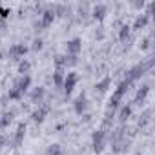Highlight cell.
<instances>
[{
  "instance_id": "cell-1",
  "label": "cell",
  "mask_w": 155,
  "mask_h": 155,
  "mask_svg": "<svg viewBox=\"0 0 155 155\" xmlns=\"http://www.w3.org/2000/svg\"><path fill=\"white\" fill-rule=\"evenodd\" d=\"M130 84H131L130 81H124V82L119 86V90L111 95V99H110V108H111V110H115V108L119 106V102H120V99H122V95L126 93V90H128V86H130Z\"/></svg>"
},
{
  "instance_id": "cell-2",
  "label": "cell",
  "mask_w": 155,
  "mask_h": 155,
  "mask_svg": "<svg viewBox=\"0 0 155 155\" xmlns=\"http://www.w3.org/2000/svg\"><path fill=\"white\" fill-rule=\"evenodd\" d=\"M77 81H79V75H77V73H68L66 82H64V90H66V93H71V90L75 88Z\"/></svg>"
},
{
  "instance_id": "cell-3",
  "label": "cell",
  "mask_w": 155,
  "mask_h": 155,
  "mask_svg": "<svg viewBox=\"0 0 155 155\" xmlns=\"http://www.w3.org/2000/svg\"><path fill=\"white\" fill-rule=\"evenodd\" d=\"M102 148H104V131H97L93 135V150L101 151Z\"/></svg>"
},
{
  "instance_id": "cell-4",
  "label": "cell",
  "mask_w": 155,
  "mask_h": 155,
  "mask_svg": "<svg viewBox=\"0 0 155 155\" xmlns=\"http://www.w3.org/2000/svg\"><path fill=\"white\" fill-rule=\"evenodd\" d=\"M79 51H81V40L79 38H73L71 42H68V53L77 55Z\"/></svg>"
},
{
  "instance_id": "cell-5",
  "label": "cell",
  "mask_w": 155,
  "mask_h": 155,
  "mask_svg": "<svg viewBox=\"0 0 155 155\" xmlns=\"http://www.w3.org/2000/svg\"><path fill=\"white\" fill-rule=\"evenodd\" d=\"M84 110H86V97L81 95L79 99H77V102H75V111L77 113H82Z\"/></svg>"
},
{
  "instance_id": "cell-6",
  "label": "cell",
  "mask_w": 155,
  "mask_h": 155,
  "mask_svg": "<svg viewBox=\"0 0 155 155\" xmlns=\"http://www.w3.org/2000/svg\"><path fill=\"white\" fill-rule=\"evenodd\" d=\"M29 82H31V79H29V77H28V75H26V77H24V79H22V81H20V82H18V84L15 86V88H17V90L20 91V93H24V91L28 90V86H29Z\"/></svg>"
},
{
  "instance_id": "cell-7",
  "label": "cell",
  "mask_w": 155,
  "mask_h": 155,
  "mask_svg": "<svg viewBox=\"0 0 155 155\" xmlns=\"http://www.w3.org/2000/svg\"><path fill=\"white\" fill-rule=\"evenodd\" d=\"M24 53H26V48H24V46H13V48L9 49V55H11L13 58L20 57V55H24Z\"/></svg>"
},
{
  "instance_id": "cell-8",
  "label": "cell",
  "mask_w": 155,
  "mask_h": 155,
  "mask_svg": "<svg viewBox=\"0 0 155 155\" xmlns=\"http://www.w3.org/2000/svg\"><path fill=\"white\" fill-rule=\"evenodd\" d=\"M150 93V86H142L140 90H139V93H137V102H144V99H146V95Z\"/></svg>"
},
{
  "instance_id": "cell-9",
  "label": "cell",
  "mask_w": 155,
  "mask_h": 155,
  "mask_svg": "<svg viewBox=\"0 0 155 155\" xmlns=\"http://www.w3.org/2000/svg\"><path fill=\"white\" fill-rule=\"evenodd\" d=\"M46 113H48V108H40V110H37V111L33 113V120H35V122H42Z\"/></svg>"
},
{
  "instance_id": "cell-10",
  "label": "cell",
  "mask_w": 155,
  "mask_h": 155,
  "mask_svg": "<svg viewBox=\"0 0 155 155\" xmlns=\"http://www.w3.org/2000/svg\"><path fill=\"white\" fill-rule=\"evenodd\" d=\"M53 11H46L44 15H42V22H40V26H49L51 22H53Z\"/></svg>"
},
{
  "instance_id": "cell-11",
  "label": "cell",
  "mask_w": 155,
  "mask_h": 155,
  "mask_svg": "<svg viewBox=\"0 0 155 155\" xmlns=\"http://www.w3.org/2000/svg\"><path fill=\"white\" fill-rule=\"evenodd\" d=\"M148 20H150V15H142V17H139V18L135 20V29L144 28V26L148 24Z\"/></svg>"
},
{
  "instance_id": "cell-12",
  "label": "cell",
  "mask_w": 155,
  "mask_h": 155,
  "mask_svg": "<svg viewBox=\"0 0 155 155\" xmlns=\"http://www.w3.org/2000/svg\"><path fill=\"white\" fill-rule=\"evenodd\" d=\"M130 115H131V106H122V108H120V120H122V122L128 120Z\"/></svg>"
},
{
  "instance_id": "cell-13",
  "label": "cell",
  "mask_w": 155,
  "mask_h": 155,
  "mask_svg": "<svg viewBox=\"0 0 155 155\" xmlns=\"http://www.w3.org/2000/svg\"><path fill=\"white\" fill-rule=\"evenodd\" d=\"M24 133H26V124H20V126H18V130H17V137H15V142H17V144H20V142H22Z\"/></svg>"
},
{
  "instance_id": "cell-14",
  "label": "cell",
  "mask_w": 155,
  "mask_h": 155,
  "mask_svg": "<svg viewBox=\"0 0 155 155\" xmlns=\"http://www.w3.org/2000/svg\"><path fill=\"white\" fill-rule=\"evenodd\" d=\"M104 13H106V6H102V4H101V6H97V8L93 9V15H95L97 18H102V17H104Z\"/></svg>"
},
{
  "instance_id": "cell-15",
  "label": "cell",
  "mask_w": 155,
  "mask_h": 155,
  "mask_svg": "<svg viewBox=\"0 0 155 155\" xmlns=\"http://www.w3.org/2000/svg\"><path fill=\"white\" fill-rule=\"evenodd\" d=\"M46 155H60V146L58 144H51L46 151Z\"/></svg>"
},
{
  "instance_id": "cell-16",
  "label": "cell",
  "mask_w": 155,
  "mask_h": 155,
  "mask_svg": "<svg viewBox=\"0 0 155 155\" xmlns=\"http://www.w3.org/2000/svg\"><path fill=\"white\" fill-rule=\"evenodd\" d=\"M108 86H110V79H104V81H101V82L97 84V90H99V91H106Z\"/></svg>"
},
{
  "instance_id": "cell-17",
  "label": "cell",
  "mask_w": 155,
  "mask_h": 155,
  "mask_svg": "<svg viewBox=\"0 0 155 155\" xmlns=\"http://www.w3.org/2000/svg\"><path fill=\"white\" fill-rule=\"evenodd\" d=\"M31 97H33V101H40V99L44 97V90H42V88H38V90H35Z\"/></svg>"
},
{
  "instance_id": "cell-18",
  "label": "cell",
  "mask_w": 155,
  "mask_h": 155,
  "mask_svg": "<svg viewBox=\"0 0 155 155\" xmlns=\"http://www.w3.org/2000/svg\"><path fill=\"white\" fill-rule=\"evenodd\" d=\"M128 33H130V28L124 26V28L120 29V40H126V38H128Z\"/></svg>"
},
{
  "instance_id": "cell-19",
  "label": "cell",
  "mask_w": 155,
  "mask_h": 155,
  "mask_svg": "<svg viewBox=\"0 0 155 155\" xmlns=\"http://www.w3.org/2000/svg\"><path fill=\"white\" fill-rule=\"evenodd\" d=\"M20 73H28L29 71V62H20Z\"/></svg>"
},
{
  "instance_id": "cell-20",
  "label": "cell",
  "mask_w": 155,
  "mask_h": 155,
  "mask_svg": "<svg viewBox=\"0 0 155 155\" xmlns=\"http://www.w3.org/2000/svg\"><path fill=\"white\" fill-rule=\"evenodd\" d=\"M55 84H57V86H60V84H62V75H60V71H57V73H55Z\"/></svg>"
},
{
  "instance_id": "cell-21",
  "label": "cell",
  "mask_w": 155,
  "mask_h": 155,
  "mask_svg": "<svg viewBox=\"0 0 155 155\" xmlns=\"http://www.w3.org/2000/svg\"><path fill=\"white\" fill-rule=\"evenodd\" d=\"M33 49H35V51H37V49H42V40H40V38H37V40L33 42Z\"/></svg>"
},
{
  "instance_id": "cell-22",
  "label": "cell",
  "mask_w": 155,
  "mask_h": 155,
  "mask_svg": "<svg viewBox=\"0 0 155 155\" xmlns=\"http://www.w3.org/2000/svg\"><path fill=\"white\" fill-rule=\"evenodd\" d=\"M11 117H13L11 113H6V115H4V119H2V126H6L8 122H11Z\"/></svg>"
},
{
  "instance_id": "cell-23",
  "label": "cell",
  "mask_w": 155,
  "mask_h": 155,
  "mask_svg": "<svg viewBox=\"0 0 155 155\" xmlns=\"http://www.w3.org/2000/svg\"><path fill=\"white\" fill-rule=\"evenodd\" d=\"M148 46H150V38H146V40H144V42H142V49H146V48H148Z\"/></svg>"
},
{
  "instance_id": "cell-24",
  "label": "cell",
  "mask_w": 155,
  "mask_h": 155,
  "mask_svg": "<svg viewBox=\"0 0 155 155\" xmlns=\"http://www.w3.org/2000/svg\"><path fill=\"white\" fill-rule=\"evenodd\" d=\"M2 144H4V137L0 135V148H2Z\"/></svg>"
}]
</instances>
